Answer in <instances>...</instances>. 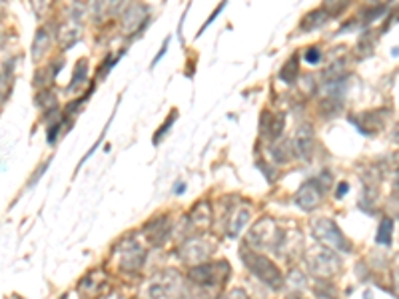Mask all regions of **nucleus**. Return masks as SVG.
I'll use <instances>...</instances> for the list:
<instances>
[{
	"label": "nucleus",
	"instance_id": "2f4dec72",
	"mask_svg": "<svg viewBox=\"0 0 399 299\" xmlns=\"http://www.w3.org/2000/svg\"><path fill=\"white\" fill-rule=\"evenodd\" d=\"M224 299H246V295H244L240 289H235V291H232V293H228Z\"/></svg>",
	"mask_w": 399,
	"mask_h": 299
},
{
	"label": "nucleus",
	"instance_id": "f03ea898",
	"mask_svg": "<svg viewBox=\"0 0 399 299\" xmlns=\"http://www.w3.org/2000/svg\"><path fill=\"white\" fill-rule=\"evenodd\" d=\"M188 278L198 288L218 289L230 278V266L225 261H204L188 271Z\"/></svg>",
	"mask_w": 399,
	"mask_h": 299
},
{
	"label": "nucleus",
	"instance_id": "a211bd4d",
	"mask_svg": "<svg viewBox=\"0 0 399 299\" xmlns=\"http://www.w3.org/2000/svg\"><path fill=\"white\" fill-rule=\"evenodd\" d=\"M328 21H329L328 12L324 11V9H317V11L307 12L306 16L302 18V22H299V28H302L304 32L317 31V28H321Z\"/></svg>",
	"mask_w": 399,
	"mask_h": 299
},
{
	"label": "nucleus",
	"instance_id": "dca6fc26",
	"mask_svg": "<svg viewBox=\"0 0 399 299\" xmlns=\"http://www.w3.org/2000/svg\"><path fill=\"white\" fill-rule=\"evenodd\" d=\"M144 234L148 236V241L152 244V246H162L166 241V237L170 234V219L168 217H158V219H154L150 226L144 229Z\"/></svg>",
	"mask_w": 399,
	"mask_h": 299
},
{
	"label": "nucleus",
	"instance_id": "c85d7f7f",
	"mask_svg": "<svg viewBox=\"0 0 399 299\" xmlns=\"http://www.w3.org/2000/svg\"><path fill=\"white\" fill-rule=\"evenodd\" d=\"M168 46H170V38H166V40H164V44H162V48H160V52L156 54V60H154V62H152V66H156V64H158V62H160V60H162V58H164L166 48H168Z\"/></svg>",
	"mask_w": 399,
	"mask_h": 299
},
{
	"label": "nucleus",
	"instance_id": "393cba45",
	"mask_svg": "<svg viewBox=\"0 0 399 299\" xmlns=\"http://www.w3.org/2000/svg\"><path fill=\"white\" fill-rule=\"evenodd\" d=\"M383 12H385V6H369V9H366V11L361 12V24L368 26L369 22H373L376 18H379Z\"/></svg>",
	"mask_w": 399,
	"mask_h": 299
},
{
	"label": "nucleus",
	"instance_id": "423d86ee",
	"mask_svg": "<svg viewBox=\"0 0 399 299\" xmlns=\"http://www.w3.org/2000/svg\"><path fill=\"white\" fill-rule=\"evenodd\" d=\"M280 229L277 224L272 219V217H264L260 219L256 226L250 229L248 234V244L252 249H276L277 239H280Z\"/></svg>",
	"mask_w": 399,
	"mask_h": 299
},
{
	"label": "nucleus",
	"instance_id": "473e14b6",
	"mask_svg": "<svg viewBox=\"0 0 399 299\" xmlns=\"http://www.w3.org/2000/svg\"><path fill=\"white\" fill-rule=\"evenodd\" d=\"M391 190H393V194H398L399 196V172L393 175V182H391Z\"/></svg>",
	"mask_w": 399,
	"mask_h": 299
},
{
	"label": "nucleus",
	"instance_id": "6e6552de",
	"mask_svg": "<svg viewBox=\"0 0 399 299\" xmlns=\"http://www.w3.org/2000/svg\"><path fill=\"white\" fill-rule=\"evenodd\" d=\"M212 254H214L212 244L202 239V237H192V239H188L186 244H182V248H180L182 259H184L186 263H190L192 268L208 261V259L212 258Z\"/></svg>",
	"mask_w": 399,
	"mask_h": 299
},
{
	"label": "nucleus",
	"instance_id": "f3484780",
	"mask_svg": "<svg viewBox=\"0 0 399 299\" xmlns=\"http://www.w3.org/2000/svg\"><path fill=\"white\" fill-rule=\"evenodd\" d=\"M250 216H252V210L248 206H242L235 210L232 214V219H230V226H228V236L230 237H238L244 229H246L248 222H250Z\"/></svg>",
	"mask_w": 399,
	"mask_h": 299
},
{
	"label": "nucleus",
	"instance_id": "9b49d317",
	"mask_svg": "<svg viewBox=\"0 0 399 299\" xmlns=\"http://www.w3.org/2000/svg\"><path fill=\"white\" fill-rule=\"evenodd\" d=\"M106 281H108V278H106V273H104L102 269H94V271L84 276L80 286H78V291H80V295L84 299L100 298L104 293V289H106Z\"/></svg>",
	"mask_w": 399,
	"mask_h": 299
},
{
	"label": "nucleus",
	"instance_id": "72a5a7b5",
	"mask_svg": "<svg viewBox=\"0 0 399 299\" xmlns=\"http://www.w3.org/2000/svg\"><path fill=\"white\" fill-rule=\"evenodd\" d=\"M369 2H371V6H383L388 0H369Z\"/></svg>",
	"mask_w": 399,
	"mask_h": 299
},
{
	"label": "nucleus",
	"instance_id": "f8f14e48",
	"mask_svg": "<svg viewBox=\"0 0 399 299\" xmlns=\"http://www.w3.org/2000/svg\"><path fill=\"white\" fill-rule=\"evenodd\" d=\"M292 150L294 156L302 158V160H309L314 154V128L309 124H304L297 128L292 140Z\"/></svg>",
	"mask_w": 399,
	"mask_h": 299
},
{
	"label": "nucleus",
	"instance_id": "5701e85b",
	"mask_svg": "<svg viewBox=\"0 0 399 299\" xmlns=\"http://www.w3.org/2000/svg\"><path fill=\"white\" fill-rule=\"evenodd\" d=\"M391 236H393V222L385 217V219H381V224H379V229L378 234H376V241L381 244V246H388L391 244Z\"/></svg>",
	"mask_w": 399,
	"mask_h": 299
},
{
	"label": "nucleus",
	"instance_id": "4468645a",
	"mask_svg": "<svg viewBox=\"0 0 399 299\" xmlns=\"http://www.w3.org/2000/svg\"><path fill=\"white\" fill-rule=\"evenodd\" d=\"M284 128H286V118L282 114H262V136H266L267 140H277Z\"/></svg>",
	"mask_w": 399,
	"mask_h": 299
},
{
	"label": "nucleus",
	"instance_id": "1a4fd4ad",
	"mask_svg": "<svg viewBox=\"0 0 399 299\" xmlns=\"http://www.w3.org/2000/svg\"><path fill=\"white\" fill-rule=\"evenodd\" d=\"M150 21V12L144 4H132L130 9L124 11L122 16V28L130 36H138L146 28V24Z\"/></svg>",
	"mask_w": 399,
	"mask_h": 299
},
{
	"label": "nucleus",
	"instance_id": "4c0bfd02",
	"mask_svg": "<svg viewBox=\"0 0 399 299\" xmlns=\"http://www.w3.org/2000/svg\"><path fill=\"white\" fill-rule=\"evenodd\" d=\"M178 299H184V298H178Z\"/></svg>",
	"mask_w": 399,
	"mask_h": 299
},
{
	"label": "nucleus",
	"instance_id": "412c9836",
	"mask_svg": "<svg viewBox=\"0 0 399 299\" xmlns=\"http://www.w3.org/2000/svg\"><path fill=\"white\" fill-rule=\"evenodd\" d=\"M270 156H272L274 164L282 165L286 164L287 160L294 156V150H289V146L284 144V142H280V144H274L272 148H270Z\"/></svg>",
	"mask_w": 399,
	"mask_h": 299
},
{
	"label": "nucleus",
	"instance_id": "9d476101",
	"mask_svg": "<svg viewBox=\"0 0 399 299\" xmlns=\"http://www.w3.org/2000/svg\"><path fill=\"white\" fill-rule=\"evenodd\" d=\"M321 196H324V190L319 186V182L317 180H307L306 184H302V187L296 192L294 202L304 212H312V210H316L321 204Z\"/></svg>",
	"mask_w": 399,
	"mask_h": 299
},
{
	"label": "nucleus",
	"instance_id": "aec40b11",
	"mask_svg": "<svg viewBox=\"0 0 399 299\" xmlns=\"http://www.w3.org/2000/svg\"><path fill=\"white\" fill-rule=\"evenodd\" d=\"M297 70H299V56H297V54H292L286 60V64L282 66V70H280V80L286 84L296 82Z\"/></svg>",
	"mask_w": 399,
	"mask_h": 299
},
{
	"label": "nucleus",
	"instance_id": "20e7f679",
	"mask_svg": "<svg viewBox=\"0 0 399 299\" xmlns=\"http://www.w3.org/2000/svg\"><path fill=\"white\" fill-rule=\"evenodd\" d=\"M307 266L316 278L321 279H331L334 276H338L341 269L338 254L326 246H317L307 254Z\"/></svg>",
	"mask_w": 399,
	"mask_h": 299
},
{
	"label": "nucleus",
	"instance_id": "e433bc0d",
	"mask_svg": "<svg viewBox=\"0 0 399 299\" xmlns=\"http://www.w3.org/2000/svg\"><path fill=\"white\" fill-rule=\"evenodd\" d=\"M0 40H2V32H0Z\"/></svg>",
	"mask_w": 399,
	"mask_h": 299
},
{
	"label": "nucleus",
	"instance_id": "a878e982",
	"mask_svg": "<svg viewBox=\"0 0 399 299\" xmlns=\"http://www.w3.org/2000/svg\"><path fill=\"white\" fill-rule=\"evenodd\" d=\"M176 116H178V112H176V110H172V114H170V118H168L164 124L158 128V132H156V136H154V144H160V140L164 138L166 132H168V130L172 128V124H174V122H176Z\"/></svg>",
	"mask_w": 399,
	"mask_h": 299
},
{
	"label": "nucleus",
	"instance_id": "0eeeda50",
	"mask_svg": "<svg viewBox=\"0 0 399 299\" xmlns=\"http://www.w3.org/2000/svg\"><path fill=\"white\" fill-rule=\"evenodd\" d=\"M146 249L136 239H124L118 246V266L124 271H136L144 266Z\"/></svg>",
	"mask_w": 399,
	"mask_h": 299
},
{
	"label": "nucleus",
	"instance_id": "39448f33",
	"mask_svg": "<svg viewBox=\"0 0 399 299\" xmlns=\"http://www.w3.org/2000/svg\"><path fill=\"white\" fill-rule=\"evenodd\" d=\"M312 234L316 237L317 241L326 248L334 249V251H351L349 248V241L346 239V236L341 234V229L336 226L334 219L329 217H319L312 224Z\"/></svg>",
	"mask_w": 399,
	"mask_h": 299
},
{
	"label": "nucleus",
	"instance_id": "ddd939ff",
	"mask_svg": "<svg viewBox=\"0 0 399 299\" xmlns=\"http://www.w3.org/2000/svg\"><path fill=\"white\" fill-rule=\"evenodd\" d=\"M212 224V207H210V202H200L196 204L194 210L190 212L188 216V226L194 232H206Z\"/></svg>",
	"mask_w": 399,
	"mask_h": 299
},
{
	"label": "nucleus",
	"instance_id": "7c9ffc66",
	"mask_svg": "<svg viewBox=\"0 0 399 299\" xmlns=\"http://www.w3.org/2000/svg\"><path fill=\"white\" fill-rule=\"evenodd\" d=\"M348 190H349V184H348V182H341V184H339L338 194H336V196H338V197L346 196V194H348Z\"/></svg>",
	"mask_w": 399,
	"mask_h": 299
},
{
	"label": "nucleus",
	"instance_id": "f257e3e1",
	"mask_svg": "<svg viewBox=\"0 0 399 299\" xmlns=\"http://www.w3.org/2000/svg\"><path fill=\"white\" fill-rule=\"evenodd\" d=\"M242 259L246 266L260 281H264L267 288L280 289L284 286V276L272 259H267L264 254H257L256 249L244 248L242 249Z\"/></svg>",
	"mask_w": 399,
	"mask_h": 299
},
{
	"label": "nucleus",
	"instance_id": "b1692460",
	"mask_svg": "<svg viewBox=\"0 0 399 299\" xmlns=\"http://www.w3.org/2000/svg\"><path fill=\"white\" fill-rule=\"evenodd\" d=\"M349 2L351 0H324V11L328 12L329 18H331V16H338V14L346 11L349 6Z\"/></svg>",
	"mask_w": 399,
	"mask_h": 299
},
{
	"label": "nucleus",
	"instance_id": "cd10ccee",
	"mask_svg": "<svg viewBox=\"0 0 399 299\" xmlns=\"http://www.w3.org/2000/svg\"><path fill=\"white\" fill-rule=\"evenodd\" d=\"M31 2H32V9H34L36 14H44V12L48 11L52 0H31Z\"/></svg>",
	"mask_w": 399,
	"mask_h": 299
},
{
	"label": "nucleus",
	"instance_id": "c9c22d12",
	"mask_svg": "<svg viewBox=\"0 0 399 299\" xmlns=\"http://www.w3.org/2000/svg\"><path fill=\"white\" fill-rule=\"evenodd\" d=\"M110 299H122V298H118V295H112V298H110Z\"/></svg>",
	"mask_w": 399,
	"mask_h": 299
},
{
	"label": "nucleus",
	"instance_id": "bb28decb",
	"mask_svg": "<svg viewBox=\"0 0 399 299\" xmlns=\"http://www.w3.org/2000/svg\"><path fill=\"white\" fill-rule=\"evenodd\" d=\"M304 58H306L309 64H317L321 60V50H319L317 46H309L306 50V54H304Z\"/></svg>",
	"mask_w": 399,
	"mask_h": 299
},
{
	"label": "nucleus",
	"instance_id": "2eb2a0df",
	"mask_svg": "<svg viewBox=\"0 0 399 299\" xmlns=\"http://www.w3.org/2000/svg\"><path fill=\"white\" fill-rule=\"evenodd\" d=\"M80 34H83V24L78 18H70V21L62 22L58 26V42L62 44V48L74 46L80 38Z\"/></svg>",
	"mask_w": 399,
	"mask_h": 299
},
{
	"label": "nucleus",
	"instance_id": "7ed1b4c3",
	"mask_svg": "<svg viewBox=\"0 0 399 299\" xmlns=\"http://www.w3.org/2000/svg\"><path fill=\"white\" fill-rule=\"evenodd\" d=\"M180 288H182L180 273L174 269H168V271L154 276L148 281L144 293H146V299H176L180 295Z\"/></svg>",
	"mask_w": 399,
	"mask_h": 299
},
{
	"label": "nucleus",
	"instance_id": "f704fd0d",
	"mask_svg": "<svg viewBox=\"0 0 399 299\" xmlns=\"http://www.w3.org/2000/svg\"><path fill=\"white\" fill-rule=\"evenodd\" d=\"M184 190H186L184 184H178V186H176V194H182Z\"/></svg>",
	"mask_w": 399,
	"mask_h": 299
},
{
	"label": "nucleus",
	"instance_id": "6ab92c4d",
	"mask_svg": "<svg viewBox=\"0 0 399 299\" xmlns=\"http://www.w3.org/2000/svg\"><path fill=\"white\" fill-rule=\"evenodd\" d=\"M52 44V36L48 34L46 28H41V31L36 32V38H34V44H32V56H34V60H38L41 56H44L48 48H50Z\"/></svg>",
	"mask_w": 399,
	"mask_h": 299
},
{
	"label": "nucleus",
	"instance_id": "4be33fe9",
	"mask_svg": "<svg viewBox=\"0 0 399 299\" xmlns=\"http://www.w3.org/2000/svg\"><path fill=\"white\" fill-rule=\"evenodd\" d=\"M86 78H88V60H86V58H80V60L76 62V68H74V78L70 80V90L80 88V86L86 82Z\"/></svg>",
	"mask_w": 399,
	"mask_h": 299
},
{
	"label": "nucleus",
	"instance_id": "c756f323",
	"mask_svg": "<svg viewBox=\"0 0 399 299\" xmlns=\"http://www.w3.org/2000/svg\"><path fill=\"white\" fill-rule=\"evenodd\" d=\"M108 4H110V12H116L126 4V0H108Z\"/></svg>",
	"mask_w": 399,
	"mask_h": 299
}]
</instances>
